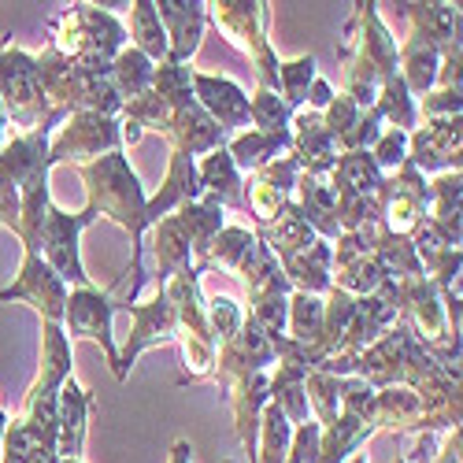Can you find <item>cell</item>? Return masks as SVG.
<instances>
[{
  "label": "cell",
  "instance_id": "obj_3",
  "mask_svg": "<svg viewBox=\"0 0 463 463\" xmlns=\"http://www.w3.org/2000/svg\"><path fill=\"white\" fill-rule=\"evenodd\" d=\"M97 212H82V215H67L60 208L49 204V215H45V226H42V245L45 249V263L63 279V282H74V286H90V275L82 267V256H79V234L82 226L93 222Z\"/></svg>",
  "mask_w": 463,
  "mask_h": 463
},
{
  "label": "cell",
  "instance_id": "obj_21",
  "mask_svg": "<svg viewBox=\"0 0 463 463\" xmlns=\"http://www.w3.org/2000/svg\"><path fill=\"white\" fill-rule=\"evenodd\" d=\"M307 100H312L316 108H326V104L334 100V90H330L323 79H316V82H312V90H307Z\"/></svg>",
  "mask_w": 463,
  "mask_h": 463
},
{
  "label": "cell",
  "instance_id": "obj_5",
  "mask_svg": "<svg viewBox=\"0 0 463 463\" xmlns=\"http://www.w3.org/2000/svg\"><path fill=\"white\" fill-rule=\"evenodd\" d=\"M115 312H119V304H111V293H100L93 286H79L67 297L63 330L79 334V337H97L111 360L115 378H119V353H115V341H111V316Z\"/></svg>",
  "mask_w": 463,
  "mask_h": 463
},
{
  "label": "cell",
  "instance_id": "obj_7",
  "mask_svg": "<svg viewBox=\"0 0 463 463\" xmlns=\"http://www.w3.org/2000/svg\"><path fill=\"white\" fill-rule=\"evenodd\" d=\"M193 100L208 111V119L222 134H238V130H245L252 123L249 119V97L241 93V86H234L230 79H212V74L193 71Z\"/></svg>",
  "mask_w": 463,
  "mask_h": 463
},
{
  "label": "cell",
  "instance_id": "obj_17",
  "mask_svg": "<svg viewBox=\"0 0 463 463\" xmlns=\"http://www.w3.org/2000/svg\"><path fill=\"white\" fill-rule=\"evenodd\" d=\"M312 82H316V60L312 56L293 60V63H279V90H282L289 108H300L307 100Z\"/></svg>",
  "mask_w": 463,
  "mask_h": 463
},
{
  "label": "cell",
  "instance_id": "obj_20",
  "mask_svg": "<svg viewBox=\"0 0 463 463\" xmlns=\"http://www.w3.org/2000/svg\"><path fill=\"white\" fill-rule=\"evenodd\" d=\"M0 226L19 230V189L5 171H0Z\"/></svg>",
  "mask_w": 463,
  "mask_h": 463
},
{
  "label": "cell",
  "instance_id": "obj_11",
  "mask_svg": "<svg viewBox=\"0 0 463 463\" xmlns=\"http://www.w3.org/2000/svg\"><path fill=\"white\" fill-rule=\"evenodd\" d=\"M197 178H201V193L204 197H215L222 208H245V197H241V171L234 167V160L226 156V148H215L208 152V160L197 167Z\"/></svg>",
  "mask_w": 463,
  "mask_h": 463
},
{
  "label": "cell",
  "instance_id": "obj_4",
  "mask_svg": "<svg viewBox=\"0 0 463 463\" xmlns=\"http://www.w3.org/2000/svg\"><path fill=\"white\" fill-rule=\"evenodd\" d=\"M119 141H123V130L115 127V119L108 115H97V111H79L74 119L56 134V141L49 145V164H60V160H90L100 152H119Z\"/></svg>",
  "mask_w": 463,
  "mask_h": 463
},
{
  "label": "cell",
  "instance_id": "obj_16",
  "mask_svg": "<svg viewBox=\"0 0 463 463\" xmlns=\"http://www.w3.org/2000/svg\"><path fill=\"white\" fill-rule=\"evenodd\" d=\"M289 104L279 100V93L271 90H260L252 100H249V119L260 134H289Z\"/></svg>",
  "mask_w": 463,
  "mask_h": 463
},
{
  "label": "cell",
  "instance_id": "obj_23",
  "mask_svg": "<svg viewBox=\"0 0 463 463\" xmlns=\"http://www.w3.org/2000/svg\"><path fill=\"white\" fill-rule=\"evenodd\" d=\"M5 422H8V415H5V408H0V441H5Z\"/></svg>",
  "mask_w": 463,
  "mask_h": 463
},
{
  "label": "cell",
  "instance_id": "obj_14",
  "mask_svg": "<svg viewBox=\"0 0 463 463\" xmlns=\"http://www.w3.org/2000/svg\"><path fill=\"white\" fill-rule=\"evenodd\" d=\"M130 33H134V49L141 56L167 60V33H164V23L156 15V5H148V0L130 5Z\"/></svg>",
  "mask_w": 463,
  "mask_h": 463
},
{
  "label": "cell",
  "instance_id": "obj_18",
  "mask_svg": "<svg viewBox=\"0 0 463 463\" xmlns=\"http://www.w3.org/2000/svg\"><path fill=\"white\" fill-rule=\"evenodd\" d=\"M371 160L378 171H390V167H404L408 164V134L404 130H382V137L371 145Z\"/></svg>",
  "mask_w": 463,
  "mask_h": 463
},
{
  "label": "cell",
  "instance_id": "obj_10",
  "mask_svg": "<svg viewBox=\"0 0 463 463\" xmlns=\"http://www.w3.org/2000/svg\"><path fill=\"white\" fill-rule=\"evenodd\" d=\"M86 411H90V393L74 378H67L56 397V456L60 459H82Z\"/></svg>",
  "mask_w": 463,
  "mask_h": 463
},
{
  "label": "cell",
  "instance_id": "obj_12",
  "mask_svg": "<svg viewBox=\"0 0 463 463\" xmlns=\"http://www.w3.org/2000/svg\"><path fill=\"white\" fill-rule=\"evenodd\" d=\"M152 74H156V67H152L148 56H141L134 45L123 49L119 56L111 60V71H108V79L115 86V93H119V100H137L141 93L152 90Z\"/></svg>",
  "mask_w": 463,
  "mask_h": 463
},
{
  "label": "cell",
  "instance_id": "obj_2",
  "mask_svg": "<svg viewBox=\"0 0 463 463\" xmlns=\"http://www.w3.org/2000/svg\"><path fill=\"white\" fill-rule=\"evenodd\" d=\"M0 104L12 111L19 127H26V134L42 127L45 93L37 82V60L23 49H12L8 42L0 45Z\"/></svg>",
  "mask_w": 463,
  "mask_h": 463
},
{
  "label": "cell",
  "instance_id": "obj_13",
  "mask_svg": "<svg viewBox=\"0 0 463 463\" xmlns=\"http://www.w3.org/2000/svg\"><path fill=\"white\" fill-rule=\"evenodd\" d=\"M397 60L404 63L401 82L408 86V93H427L434 82H438V49L430 42H422V37H411V42L404 45V52H397Z\"/></svg>",
  "mask_w": 463,
  "mask_h": 463
},
{
  "label": "cell",
  "instance_id": "obj_19",
  "mask_svg": "<svg viewBox=\"0 0 463 463\" xmlns=\"http://www.w3.org/2000/svg\"><path fill=\"white\" fill-rule=\"evenodd\" d=\"M319 434H323V427H319L316 419L304 422V427L293 434V445H289L286 463H319Z\"/></svg>",
  "mask_w": 463,
  "mask_h": 463
},
{
  "label": "cell",
  "instance_id": "obj_8",
  "mask_svg": "<svg viewBox=\"0 0 463 463\" xmlns=\"http://www.w3.org/2000/svg\"><path fill=\"white\" fill-rule=\"evenodd\" d=\"M156 15L164 23L167 42V63H185L193 52L201 49V33L208 23V5H185V0H164L156 5Z\"/></svg>",
  "mask_w": 463,
  "mask_h": 463
},
{
  "label": "cell",
  "instance_id": "obj_24",
  "mask_svg": "<svg viewBox=\"0 0 463 463\" xmlns=\"http://www.w3.org/2000/svg\"><path fill=\"white\" fill-rule=\"evenodd\" d=\"M397 463H408V459H397Z\"/></svg>",
  "mask_w": 463,
  "mask_h": 463
},
{
  "label": "cell",
  "instance_id": "obj_6",
  "mask_svg": "<svg viewBox=\"0 0 463 463\" xmlns=\"http://www.w3.org/2000/svg\"><path fill=\"white\" fill-rule=\"evenodd\" d=\"M0 300H30L37 312L45 316V323H60L63 326V312H67V286L52 267L42 260V252H26L23 260V275L15 286L0 289Z\"/></svg>",
  "mask_w": 463,
  "mask_h": 463
},
{
  "label": "cell",
  "instance_id": "obj_22",
  "mask_svg": "<svg viewBox=\"0 0 463 463\" xmlns=\"http://www.w3.org/2000/svg\"><path fill=\"white\" fill-rule=\"evenodd\" d=\"M441 463H459V430L449 438V449L441 452Z\"/></svg>",
  "mask_w": 463,
  "mask_h": 463
},
{
  "label": "cell",
  "instance_id": "obj_9",
  "mask_svg": "<svg viewBox=\"0 0 463 463\" xmlns=\"http://www.w3.org/2000/svg\"><path fill=\"white\" fill-rule=\"evenodd\" d=\"M123 312H130L137 319L134 326V337L127 345V353L119 356V378L127 374V364L145 353L148 345H160V341H175V304L167 300V293H160L152 304H119Z\"/></svg>",
  "mask_w": 463,
  "mask_h": 463
},
{
  "label": "cell",
  "instance_id": "obj_15",
  "mask_svg": "<svg viewBox=\"0 0 463 463\" xmlns=\"http://www.w3.org/2000/svg\"><path fill=\"white\" fill-rule=\"evenodd\" d=\"M286 307L293 312V319L286 323L289 334H293V345H300L304 353H312L316 341H319V334H323V312H326V304H323L319 297H312V293H300V289H297Z\"/></svg>",
  "mask_w": 463,
  "mask_h": 463
},
{
  "label": "cell",
  "instance_id": "obj_1",
  "mask_svg": "<svg viewBox=\"0 0 463 463\" xmlns=\"http://www.w3.org/2000/svg\"><path fill=\"white\" fill-rule=\"evenodd\" d=\"M86 182H90V212H104L111 215L115 222H123L130 234H134V293L145 279L141 271V241H145V193L137 185V175L127 167V156L123 152H108V156L93 160L86 171Z\"/></svg>",
  "mask_w": 463,
  "mask_h": 463
}]
</instances>
